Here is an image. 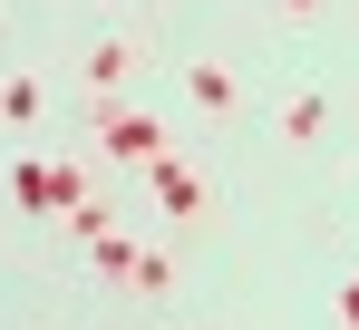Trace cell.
I'll list each match as a JSON object with an SVG mask.
<instances>
[{
	"label": "cell",
	"instance_id": "6da1fadb",
	"mask_svg": "<svg viewBox=\"0 0 359 330\" xmlns=\"http://www.w3.org/2000/svg\"><path fill=\"white\" fill-rule=\"evenodd\" d=\"M10 194H20L29 214H78V194H88V185H78V165H20V175H10Z\"/></svg>",
	"mask_w": 359,
	"mask_h": 330
},
{
	"label": "cell",
	"instance_id": "7a4b0ae2",
	"mask_svg": "<svg viewBox=\"0 0 359 330\" xmlns=\"http://www.w3.org/2000/svg\"><path fill=\"white\" fill-rule=\"evenodd\" d=\"M107 146H117V156H156L165 136H156V117H117L107 107Z\"/></svg>",
	"mask_w": 359,
	"mask_h": 330
},
{
	"label": "cell",
	"instance_id": "3957f363",
	"mask_svg": "<svg viewBox=\"0 0 359 330\" xmlns=\"http://www.w3.org/2000/svg\"><path fill=\"white\" fill-rule=\"evenodd\" d=\"M184 98H194V107H233V78H224L214 58H194V68H184Z\"/></svg>",
	"mask_w": 359,
	"mask_h": 330
},
{
	"label": "cell",
	"instance_id": "277c9868",
	"mask_svg": "<svg viewBox=\"0 0 359 330\" xmlns=\"http://www.w3.org/2000/svg\"><path fill=\"white\" fill-rule=\"evenodd\" d=\"M0 117H39V78H10L0 88Z\"/></svg>",
	"mask_w": 359,
	"mask_h": 330
},
{
	"label": "cell",
	"instance_id": "5b68a950",
	"mask_svg": "<svg viewBox=\"0 0 359 330\" xmlns=\"http://www.w3.org/2000/svg\"><path fill=\"white\" fill-rule=\"evenodd\" d=\"M165 204H175V214H194V204H204V185H194L184 165H165Z\"/></svg>",
	"mask_w": 359,
	"mask_h": 330
},
{
	"label": "cell",
	"instance_id": "8992f818",
	"mask_svg": "<svg viewBox=\"0 0 359 330\" xmlns=\"http://www.w3.org/2000/svg\"><path fill=\"white\" fill-rule=\"evenodd\" d=\"M340 321H350V330H359V282H350V301H340Z\"/></svg>",
	"mask_w": 359,
	"mask_h": 330
},
{
	"label": "cell",
	"instance_id": "52a82bcc",
	"mask_svg": "<svg viewBox=\"0 0 359 330\" xmlns=\"http://www.w3.org/2000/svg\"><path fill=\"white\" fill-rule=\"evenodd\" d=\"M292 10H320V0H292Z\"/></svg>",
	"mask_w": 359,
	"mask_h": 330
}]
</instances>
